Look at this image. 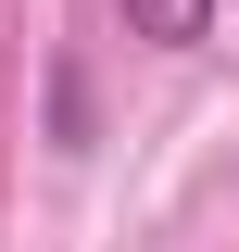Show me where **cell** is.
<instances>
[{"mask_svg":"<svg viewBox=\"0 0 239 252\" xmlns=\"http://www.w3.org/2000/svg\"><path fill=\"white\" fill-rule=\"evenodd\" d=\"M126 38H151V51H189V38H214V0H114Z\"/></svg>","mask_w":239,"mask_h":252,"instance_id":"6da1fadb","label":"cell"}]
</instances>
